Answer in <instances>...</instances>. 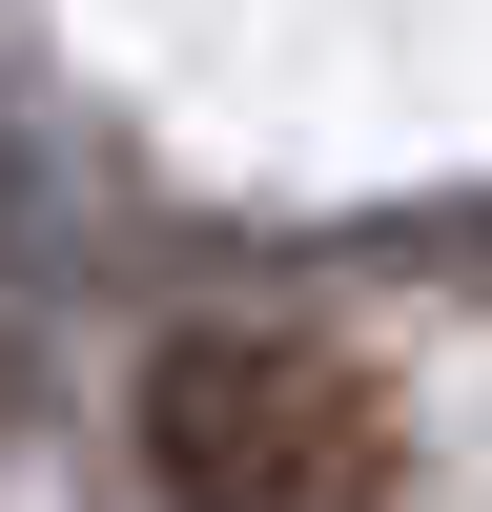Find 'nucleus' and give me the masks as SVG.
<instances>
[{
    "label": "nucleus",
    "mask_w": 492,
    "mask_h": 512,
    "mask_svg": "<svg viewBox=\"0 0 492 512\" xmlns=\"http://www.w3.org/2000/svg\"><path fill=\"white\" fill-rule=\"evenodd\" d=\"M144 492L164 512H390L410 410L308 328H164L144 349Z\"/></svg>",
    "instance_id": "f257e3e1"
}]
</instances>
